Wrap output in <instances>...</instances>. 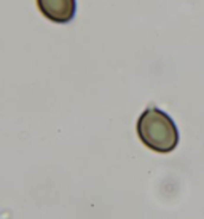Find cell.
<instances>
[{
	"instance_id": "1",
	"label": "cell",
	"mask_w": 204,
	"mask_h": 219,
	"mask_svg": "<svg viewBox=\"0 0 204 219\" xmlns=\"http://www.w3.org/2000/svg\"><path fill=\"white\" fill-rule=\"evenodd\" d=\"M137 136L153 152L169 154L179 144V130L174 120L158 107L145 109L137 120Z\"/></svg>"
},
{
	"instance_id": "2",
	"label": "cell",
	"mask_w": 204,
	"mask_h": 219,
	"mask_svg": "<svg viewBox=\"0 0 204 219\" xmlns=\"http://www.w3.org/2000/svg\"><path fill=\"white\" fill-rule=\"evenodd\" d=\"M37 7L46 19L67 24L75 18L76 0H37Z\"/></svg>"
}]
</instances>
